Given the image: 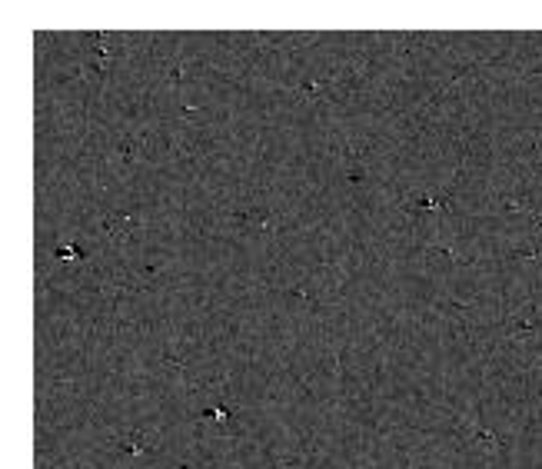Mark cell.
<instances>
[{"instance_id": "4", "label": "cell", "mask_w": 542, "mask_h": 469, "mask_svg": "<svg viewBox=\"0 0 542 469\" xmlns=\"http://www.w3.org/2000/svg\"><path fill=\"white\" fill-rule=\"evenodd\" d=\"M54 260H67V263H83L87 260V253L80 250L77 243H57L54 250Z\"/></svg>"}, {"instance_id": "1", "label": "cell", "mask_w": 542, "mask_h": 469, "mask_svg": "<svg viewBox=\"0 0 542 469\" xmlns=\"http://www.w3.org/2000/svg\"><path fill=\"white\" fill-rule=\"evenodd\" d=\"M120 57V43H116V34L110 30H100V34H90L87 37V67L97 70V74H107Z\"/></svg>"}, {"instance_id": "2", "label": "cell", "mask_w": 542, "mask_h": 469, "mask_svg": "<svg viewBox=\"0 0 542 469\" xmlns=\"http://www.w3.org/2000/svg\"><path fill=\"white\" fill-rule=\"evenodd\" d=\"M140 226V216L136 213H127V210H110V213H100L97 220V233H103L110 243H127Z\"/></svg>"}, {"instance_id": "3", "label": "cell", "mask_w": 542, "mask_h": 469, "mask_svg": "<svg viewBox=\"0 0 542 469\" xmlns=\"http://www.w3.org/2000/svg\"><path fill=\"white\" fill-rule=\"evenodd\" d=\"M143 150H147V137H133V133H127V137L116 140V160H120L123 167H130Z\"/></svg>"}]
</instances>
